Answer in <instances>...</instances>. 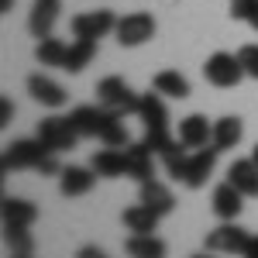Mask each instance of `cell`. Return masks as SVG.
<instances>
[{
  "label": "cell",
  "instance_id": "6da1fadb",
  "mask_svg": "<svg viewBox=\"0 0 258 258\" xmlns=\"http://www.w3.org/2000/svg\"><path fill=\"white\" fill-rule=\"evenodd\" d=\"M203 80L210 86H217V90H234L244 80V66L231 52H214L210 59L203 62Z\"/></svg>",
  "mask_w": 258,
  "mask_h": 258
},
{
  "label": "cell",
  "instance_id": "7a4b0ae2",
  "mask_svg": "<svg viewBox=\"0 0 258 258\" xmlns=\"http://www.w3.org/2000/svg\"><path fill=\"white\" fill-rule=\"evenodd\" d=\"M45 152H52L41 138H18L4 148V159H0V169L4 172H18V169H35Z\"/></svg>",
  "mask_w": 258,
  "mask_h": 258
},
{
  "label": "cell",
  "instance_id": "3957f363",
  "mask_svg": "<svg viewBox=\"0 0 258 258\" xmlns=\"http://www.w3.org/2000/svg\"><path fill=\"white\" fill-rule=\"evenodd\" d=\"M97 100L103 103V107H110L114 114H138V103L141 97L127 86V83L120 80V76H107V80L97 83Z\"/></svg>",
  "mask_w": 258,
  "mask_h": 258
},
{
  "label": "cell",
  "instance_id": "277c9868",
  "mask_svg": "<svg viewBox=\"0 0 258 258\" xmlns=\"http://www.w3.org/2000/svg\"><path fill=\"white\" fill-rule=\"evenodd\" d=\"M114 35H117V41L124 45V48H138V45H145V41L155 38V18L145 14V11L124 14V18H117Z\"/></svg>",
  "mask_w": 258,
  "mask_h": 258
},
{
  "label": "cell",
  "instance_id": "5b68a950",
  "mask_svg": "<svg viewBox=\"0 0 258 258\" xmlns=\"http://www.w3.org/2000/svg\"><path fill=\"white\" fill-rule=\"evenodd\" d=\"M120 114H114L110 107H76L73 114H69V120H73V127H76V135L80 138H100L114 120H117Z\"/></svg>",
  "mask_w": 258,
  "mask_h": 258
},
{
  "label": "cell",
  "instance_id": "8992f818",
  "mask_svg": "<svg viewBox=\"0 0 258 258\" xmlns=\"http://www.w3.org/2000/svg\"><path fill=\"white\" fill-rule=\"evenodd\" d=\"M217 148L207 145V148H193L189 159H186V172H182V186L186 189H203L207 179L214 176V165H217Z\"/></svg>",
  "mask_w": 258,
  "mask_h": 258
},
{
  "label": "cell",
  "instance_id": "52a82bcc",
  "mask_svg": "<svg viewBox=\"0 0 258 258\" xmlns=\"http://www.w3.org/2000/svg\"><path fill=\"white\" fill-rule=\"evenodd\" d=\"M248 231H241L234 220H224L220 227H214L207 238H203V248L207 251H227V255H244L248 248Z\"/></svg>",
  "mask_w": 258,
  "mask_h": 258
},
{
  "label": "cell",
  "instance_id": "ba28073f",
  "mask_svg": "<svg viewBox=\"0 0 258 258\" xmlns=\"http://www.w3.org/2000/svg\"><path fill=\"white\" fill-rule=\"evenodd\" d=\"M69 28H73V35L76 38H107L114 28H117V18L110 14V11H83V14H76V18L69 21Z\"/></svg>",
  "mask_w": 258,
  "mask_h": 258
},
{
  "label": "cell",
  "instance_id": "9c48e42d",
  "mask_svg": "<svg viewBox=\"0 0 258 258\" xmlns=\"http://www.w3.org/2000/svg\"><path fill=\"white\" fill-rule=\"evenodd\" d=\"M38 138L52 148V152H69V148H76V127H73V120L69 117H45L38 124Z\"/></svg>",
  "mask_w": 258,
  "mask_h": 258
},
{
  "label": "cell",
  "instance_id": "30bf717a",
  "mask_svg": "<svg viewBox=\"0 0 258 258\" xmlns=\"http://www.w3.org/2000/svg\"><path fill=\"white\" fill-rule=\"evenodd\" d=\"M186 148H207L214 141V124L203 117V114H189V117L179 120V135H176Z\"/></svg>",
  "mask_w": 258,
  "mask_h": 258
},
{
  "label": "cell",
  "instance_id": "8fae6325",
  "mask_svg": "<svg viewBox=\"0 0 258 258\" xmlns=\"http://www.w3.org/2000/svg\"><path fill=\"white\" fill-rule=\"evenodd\" d=\"M0 217H4V231H18V227H31L38 220V207L31 200H18L7 197L0 207Z\"/></svg>",
  "mask_w": 258,
  "mask_h": 258
},
{
  "label": "cell",
  "instance_id": "7c38bea8",
  "mask_svg": "<svg viewBox=\"0 0 258 258\" xmlns=\"http://www.w3.org/2000/svg\"><path fill=\"white\" fill-rule=\"evenodd\" d=\"M97 182V169H83V165H69L59 172V193L62 197H86Z\"/></svg>",
  "mask_w": 258,
  "mask_h": 258
},
{
  "label": "cell",
  "instance_id": "4fadbf2b",
  "mask_svg": "<svg viewBox=\"0 0 258 258\" xmlns=\"http://www.w3.org/2000/svg\"><path fill=\"white\" fill-rule=\"evenodd\" d=\"M28 93L38 100L41 107H52V110L66 107V100H69V93L62 90L59 83H55V80H48V76H41V73L28 76Z\"/></svg>",
  "mask_w": 258,
  "mask_h": 258
},
{
  "label": "cell",
  "instance_id": "5bb4252c",
  "mask_svg": "<svg viewBox=\"0 0 258 258\" xmlns=\"http://www.w3.org/2000/svg\"><path fill=\"white\" fill-rule=\"evenodd\" d=\"M214 214H217L220 220H238L241 207H244V193H241L238 186L227 179V182H220L217 189H214Z\"/></svg>",
  "mask_w": 258,
  "mask_h": 258
},
{
  "label": "cell",
  "instance_id": "9a60e30c",
  "mask_svg": "<svg viewBox=\"0 0 258 258\" xmlns=\"http://www.w3.org/2000/svg\"><path fill=\"white\" fill-rule=\"evenodd\" d=\"M55 21H59V0H35L31 14H28V31L35 38H48Z\"/></svg>",
  "mask_w": 258,
  "mask_h": 258
},
{
  "label": "cell",
  "instance_id": "2e32d148",
  "mask_svg": "<svg viewBox=\"0 0 258 258\" xmlns=\"http://www.w3.org/2000/svg\"><path fill=\"white\" fill-rule=\"evenodd\" d=\"M138 117L145 120V131H169V110L162 103V93H141Z\"/></svg>",
  "mask_w": 258,
  "mask_h": 258
},
{
  "label": "cell",
  "instance_id": "e0dca14e",
  "mask_svg": "<svg viewBox=\"0 0 258 258\" xmlns=\"http://www.w3.org/2000/svg\"><path fill=\"white\" fill-rule=\"evenodd\" d=\"M241 138H244V120L238 114H227V117L214 120V148L217 152H227V148H238Z\"/></svg>",
  "mask_w": 258,
  "mask_h": 258
},
{
  "label": "cell",
  "instance_id": "ac0fdd59",
  "mask_svg": "<svg viewBox=\"0 0 258 258\" xmlns=\"http://www.w3.org/2000/svg\"><path fill=\"white\" fill-rule=\"evenodd\" d=\"M93 169H97L100 179H120L127 176V159H124V148H110V145H103L93 162H90Z\"/></svg>",
  "mask_w": 258,
  "mask_h": 258
},
{
  "label": "cell",
  "instance_id": "d6986e66",
  "mask_svg": "<svg viewBox=\"0 0 258 258\" xmlns=\"http://www.w3.org/2000/svg\"><path fill=\"white\" fill-rule=\"evenodd\" d=\"M141 203H145V207H152L159 217H165V214H172L176 197H172V189H169V186H162L159 179H145V182H141Z\"/></svg>",
  "mask_w": 258,
  "mask_h": 258
},
{
  "label": "cell",
  "instance_id": "ffe728a7",
  "mask_svg": "<svg viewBox=\"0 0 258 258\" xmlns=\"http://www.w3.org/2000/svg\"><path fill=\"white\" fill-rule=\"evenodd\" d=\"M120 224H124L131 234H155L159 214H155L152 207H145V203H135V207H127V210L120 214Z\"/></svg>",
  "mask_w": 258,
  "mask_h": 258
},
{
  "label": "cell",
  "instance_id": "44dd1931",
  "mask_svg": "<svg viewBox=\"0 0 258 258\" xmlns=\"http://www.w3.org/2000/svg\"><path fill=\"white\" fill-rule=\"evenodd\" d=\"M152 148L145 145V141H138V145H127L124 148V159H127V176L131 179H138V182H145V179H152Z\"/></svg>",
  "mask_w": 258,
  "mask_h": 258
},
{
  "label": "cell",
  "instance_id": "7402d4cb",
  "mask_svg": "<svg viewBox=\"0 0 258 258\" xmlns=\"http://www.w3.org/2000/svg\"><path fill=\"white\" fill-rule=\"evenodd\" d=\"M227 179L238 186L244 197H258V165H255V159H238V162H231Z\"/></svg>",
  "mask_w": 258,
  "mask_h": 258
},
{
  "label": "cell",
  "instance_id": "603a6c76",
  "mask_svg": "<svg viewBox=\"0 0 258 258\" xmlns=\"http://www.w3.org/2000/svg\"><path fill=\"white\" fill-rule=\"evenodd\" d=\"M152 90H159L162 97H172V100H186L189 97V80L176 73V69H162L159 76L152 80Z\"/></svg>",
  "mask_w": 258,
  "mask_h": 258
},
{
  "label": "cell",
  "instance_id": "cb8c5ba5",
  "mask_svg": "<svg viewBox=\"0 0 258 258\" xmlns=\"http://www.w3.org/2000/svg\"><path fill=\"white\" fill-rule=\"evenodd\" d=\"M189 152H193V148H186L179 138H172V141H169V145L159 152V159H162V165H165V172H169L172 179H179V182H182V172H186V159H189Z\"/></svg>",
  "mask_w": 258,
  "mask_h": 258
},
{
  "label": "cell",
  "instance_id": "d4e9b609",
  "mask_svg": "<svg viewBox=\"0 0 258 258\" xmlns=\"http://www.w3.org/2000/svg\"><path fill=\"white\" fill-rule=\"evenodd\" d=\"M93 55H97V41L93 38H76L73 45H69V52H66V73H83L90 62H93Z\"/></svg>",
  "mask_w": 258,
  "mask_h": 258
},
{
  "label": "cell",
  "instance_id": "484cf974",
  "mask_svg": "<svg viewBox=\"0 0 258 258\" xmlns=\"http://www.w3.org/2000/svg\"><path fill=\"white\" fill-rule=\"evenodd\" d=\"M124 251L131 258H162L165 255V241H159L155 234H131L124 241Z\"/></svg>",
  "mask_w": 258,
  "mask_h": 258
},
{
  "label": "cell",
  "instance_id": "4316f807",
  "mask_svg": "<svg viewBox=\"0 0 258 258\" xmlns=\"http://www.w3.org/2000/svg\"><path fill=\"white\" fill-rule=\"evenodd\" d=\"M66 52H69V45L48 35V38H38L35 59H38L41 66H55V69H62V66H66Z\"/></svg>",
  "mask_w": 258,
  "mask_h": 258
},
{
  "label": "cell",
  "instance_id": "83f0119b",
  "mask_svg": "<svg viewBox=\"0 0 258 258\" xmlns=\"http://www.w3.org/2000/svg\"><path fill=\"white\" fill-rule=\"evenodd\" d=\"M231 18L248 21V24L258 31V0H231Z\"/></svg>",
  "mask_w": 258,
  "mask_h": 258
},
{
  "label": "cell",
  "instance_id": "f1b7e54d",
  "mask_svg": "<svg viewBox=\"0 0 258 258\" xmlns=\"http://www.w3.org/2000/svg\"><path fill=\"white\" fill-rule=\"evenodd\" d=\"M100 141H103V145H110V148H127V145H131V135H127L124 120L117 117L107 131H103V135H100Z\"/></svg>",
  "mask_w": 258,
  "mask_h": 258
},
{
  "label": "cell",
  "instance_id": "f546056e",
  "mask_svg": "<svg viewBox=\"0 0 258 258\" xmlns=\"http://www.w3.org/2000/svg\"><path fill=\"white\" fill-rule=\"evenodd\" d=\"M7 234V244H11V251L18 258H28L31 251H35V244H31V238H28V227H18V231H4Z\"/></svg>",
  "mask_w": 258,
  "mask_h": 258
},
{
  "label": "cell",
  "instance_id": "4dcf8cb0",
  "mask_svg": "<svg viewBox=\"0 0 258 258\" xmlns=\"http://www.w3.org/2000/svg\"><path fill=\"white\" fill-rule=\"evenodd\" d=\"M238 59H241V66H244V76H248V80H258V45H241Z\"/></svg>",
  "mask_w": 258,
  "mask_h": 258
},
{
  "label": "cell",
  "instance_id": "1f68e13d",
  "mask_svg": "<svg viewBox=\"0 0 258 258\" xmlns=\"http://www.w3.org/2000/svg\"><path fill=\"white\" fill-rule=\"evenodd\" d=\"M11 114H14V107H11V100L4 97V100H0V127L11 124Z\"/></svg>",
  "mask_w": 258,
  "mask_h": 258
},
{
  "label": "cell",
  "instance_id": "d6a6232c",
  "mask_svg": "<svg viewBox=\"0 0 258 258\" xmlns=\"http://www.w3.org/2000/svg\"><path fill=\"white\" fill-rule=\"evenodd\" d=\"M248 258H258V238H248V248H244Z\"/></svg>",
  "mask_w": 258,
  "mask_h": 258
},
{
  "label": "cell",
  "instance_id": "836d02e7",
  "mask_svg": "<svg viewBox=\"0 0 258 258\" xmlns=\"http://www.w3.org/2000/svg\"><path fill=\"white\" fill-rule=\"evenodd\" d=\"M80 255L83 258H103V251H100V248H83Z\"/></svg>",
  "mask_w": 258,
  "mask_h": 258
},
{
  "label": "cell",
  "instance_id": "e575fe53",
  "mask_svg": "<svg viewBox=\"0 0 258 258\" xmlns=\"http://www.w3.org/2000/svg\"><path fill=\"white\" fill-rule=\"evenodd\" d=\"M11 7H14V0H0V11H4V14H7Z\"/></svg>",
  "mask_w": 258,
  "mask_h": 258
},
{
  "label": "cell",
  "instance_id": "d590c367",
  "mask_svg": "<svg viewBox=\"0 0 258 258\" xmlns=\"http://www.w3.org/2000/svg\"><path fill=\"white\" fill-rule=\"evenodd\" d=\"M251 159H255V165H258V145H255V148H251Z\"/></svg>",
  "mask_w": 258,
  "mask_h": 258
}]
</instances>
